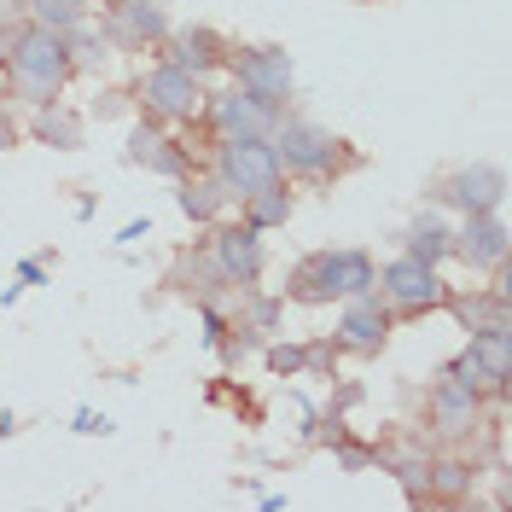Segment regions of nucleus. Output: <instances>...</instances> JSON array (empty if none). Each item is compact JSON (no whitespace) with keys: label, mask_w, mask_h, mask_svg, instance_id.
<instances>
[{"label":"nucleus","mask_w":512,"mask_h":512,"mask_svg":"<svg viewBox=\"0 0 512 512\" xmlns=\"http://www.w3.org/2000/svg\"><path fill=\"white\" fill-rule=\"evenodd\" d=\"M210 123H216V134L222 140H245V134H274V123H280V105H268V99H256L251 88H233V94H222L216 105H210Z\"/></svg>","instance_id":"nucleus-6"},{"label":"nucleus","mask_w":512,"mask_h":512,"mask_svg":"<svg viewBox=\"0 0 512 512\" xmlns=\"http://www.w3.org/2000/svg\"><path fill=\"white\" fill-rule=\"evenodd\" d=\"M373 280H379V268L367 251H320L291 274V297H303V303L361 297V291H373Z\"/></svg>","instance_id":"nucleus-2"},{"label":"nucleus","mask_w":512,"mask_h":512,"mask_svg":"<svg viewBox=\"0 0 512 512\" xmlns=\"http://www.w3.org/2000/svg\"><path fill=\"white\" fill-rule=\"evenodd\" d=\"M140 99H146L158 117H198V111H204V82H198L192 70H181V64H163V70H152V76L140 82Z\"/></svg>","instance_id":"nucleus-8"},{"label":"nucleus","mask_w":512,"mask_h":512,"mask_svg":"<svg viewBox=\"0 0 512 512\" xmlns=\"http://www.w3.org/2000/svg\"><path fill=\"white\" fill-rule=\"evenodd\" d=\"M6 76H12V88L30 105H53L59 88L70 82V35H53V30H41V24H30L12 41Z\"/></svg>","instance_id":"nucleus-1"},{"label":"nucleus","mask_w":512,"mask_h":512,"mask_svg":"<svg viewBox=\"0 0 512 512\" xmlns=\"http://www.w3.org/2000/svg\"><path fill=\"white\" fill-rule=\"evenodd\" d=\"M41 134H47V140H64V146H70V140H76V123H70V117H47V123H41Z\"/></svg>","instance_id":"nucleus-24"},{"label":"nucleus","mask_w":512,"mask_h":512,"mask_svg":"<svg viewBox=\"0 0 512 512\" xmlns=\"http://www.w3.org/2000/svg\"><path fill=\"white\" fill-rule=\"evenodd\" d=\"M501 198H507V175L489 169V163L460 169V175H448L443 181V204L466 210V216H478V210H501Z\"/></svg>","instance_id":"nucleus-9"},{"label":"nucleus","mask_w":512,"mask_h":512,"mask_svg":"<svg viewBox=\"0 0 512 512\" xmlns=\"http://www.w3.org/2000/svg\"><path fill=\"white\" fill-rule=\"evenodd\" d=\"M128 158L146 163V169H158V175H181V169H187V158H181V152H169V140H163V134H152V128H134Z\"/></svg>","instance_id":"nucleus-15"},{"label":"nucleus","mask_w":512,"mask_h":512,"mask_svg":"<svg viewBox=\"0 0 512 512\" xmlns=\"http://www.w3.org/2000/svg\"><path fill=\"white\" fill-rule=\"evenodd\" d=\"M431 419H437V431H443V437L472 431V425H478V384H466V379H454V373H448V379L431 390Z\"/></svg>","instance_id":"nucleus-12"},{"label":"nucleus","mask_w":512,"mask_h":512,"mask_svg":"<svg viewBox=\"0 0 512 512\" xmlns=\"http://www.w3.org/2000/svg\"><path fill=\"white\" fill-rule=\"evenodd\" d=\"M338 332H344V344H350V350H379L384 332H390V315H384L379 303L361 291V297H350V309H344V326H338Z\"/></svg>","instance_id":"nucleus-14"},{"label":"nucleus","mask_w":512,"mask_h":512,"mask_svg":"<svg viewBox=\"0 0 512 512\" xmlns=\"http://www.w3.org/2000/svg\"><path fill=\"white\" fill-rule=\"evenodd\" d=\"M454 309H460V320H466L472 332H483V326H507V297H501V291L466 297V303H454Z\"/></svg>","instance_id":"nucleus-20"},{"label":"nucleus","mask_w":512,"mask_h":512,"mask_svg":"<svg viewBox=\"0 0 512 512\" xmlns=\"http://www.w3.org/2000/svg\"><path fill=\"white\" fill-rule=\"evenodd\" d=\"M291 216V192L280 187V181H274V187H262V192H251V198H245V222L256 227V233H262V227H280Z\"/></svg>","instance_id":"nucleus-17"},{"label":"nucleus","mask_w":512,"mask_h":512,"mask_svg":"<svg viewBox=\"0 0 512 512\" xmlns=\"http://www.w3.org/2000/svg\"><path fill=\"white\" fill-rule=\"evenodd\" d=\"M216 262H222L227 280H239V286L256 280V274H262V233H256L251 222L245 227H222V233H216Z\"/></svg>","instance_id":"nucleus-13"},{"label":"nucleus","mask_w":512,"mask_h":512,"mask_svg":"<svg viewBox=\"0 0 512 512\" xmlns=\"http://www.w3.org/2000/svg\"><path fill=\"white\" fill-rule=\"evenodd\" d=\"M123 35H134V41H163L169 35V18H163L158 0H123Z\"/></svg>","instance_id":"nucleus-18"},{"label":"nucleus","mask_w":512,"mask_h":512,"mask_svg":"<svg viewBox=\"0 0 512 512\" xmlns=\"http://www.w3.org/2000/svg\"><path fill=\"white\" fill-rule=\"evenodd\" d=\"M222 198H227L222 181H187V187H181V204H187V216H198V222H210V216L222 210Z\"/></svg>","instance_id":"nucleus-21"},{"label":"nucleus","mask_w":512,"mask_h":512,"mask_svg":"<svg viewBox=\"0 0 512 512\" xmlns=\"http://www.w3.org/2000/svg\"><path fill=\"white\" fill-rule=\"evenodd\" d=\"M30 18L53 35H76L82 30V0H30Z\"/></svg>","instance_id":"nucleus-19"},{"label":"nucleus","mask_w":512,"mask_h":512,"mask_svg":"<svg viewBox=\"0 0 512 512\" xmlns=\"http://www.w3.org/2000/svg\"><path fill=\"white\" fill-rule=\"evenodd\" d=\"M448 251H454V233H448L437 216H419V222L408 227V256H419V262H431V268H437Z\"/></svg>","instance_id":"nucleus-16"},{"label":"nucleus","mask_w":512,"mask_h":512,"mask_svg":"<svg viewBox=\"0 0 512 512\" xmlns=\"http://www.w3.org/2000/svg\"><path fill=\"white\" fill-rule=\"evenodd\" d=\"M454 251L466 256L472 268H501V256H507V222H501V210L466 216V227L454 233Z\"/></svg>","instance_id":"nucleus-11"},{"label":"nucleus","mask_w":512,"mask_h":512,"mask_svg":"<svg viewBox=\"0 0 512 512\" xmlns=\"http://www.w3.org/2000/svg\"><path fill=\"white\" fill-rule=\"evenodd\" d=\"M210 47H216V41H210V35H204V30L181 35V41H175V64H181V70H192V76H198V70H210V64L222 59V53H210Z\"/></svg>","instance_id":"nucleus-22"},{"label":"nucleus","mask_w":512,"mask_h":512,"mask_svg":"<svg viewBox=\"0 0 512 512\" xmlns=\"http://www.w3.org/2000/svg\"><path fill=\"white\" fill-rule=\"evenodd\" d=\"M454 379H466V384H507L512 379V332H507V326H483V332H472V350L454 361Z\"/></svg>","instance_id":"nucleus-7"},{"label":"nucleus","mask_w":512,"mask_h":512,"mask_svg":"<svg viewBox=\"0 0 512 512\" xmlns=\"http://www.w3.org/2000/svg\"><path fill=\"white\" fill-rule=\"evenodd\" d=\"M216 181H222L227 192H239V198H251V192H262V187H274V181H280V152H274V140H262V134L222 140Z\"/></svg>","instance_id":"nucleus-3"},{"label":"nucleus","mask_w":512,"mask_h":512,"mask_svg":"<svg viewBox=\"0 0 512 512\" xmlns=\"http://www.w3.org/2000/svg\"><path fill=\"white\" fill-rule=\"evenodd\" d=\"M76 431H88V437H94V431H111V419L94 414V408H82V414H76Z\"/></svg>","instance_id":"nucleus-25"},{"label":"nucleus","mask_w":512,"mask_h":512,"mask_svg":"<svg viewBox=\"0 0 512 512\" xmlns=\"http://www.w3.org/2000/svg\"><path fill=\"white\" fill-rule=\"evenodd\" d=\"M0 146H12V123L6 117H0Z\"/></svg>","instance_id":"nucleus-26"},{"label":"nucleus","mask_w":512,"mask_h":512,"mask_svg":"<svg viewBox=\"0 0 512 512\" xmlns=\"http://www.w3.org/2000/svg\"><path fill=\"white\" fill-rule=\"evenodd\" d=\"M274 152H280V169H297V175H332L338 169V140L320 123H303V117H280L274 123Z\"/></svg>","instance_id":"nucleus-4"},{"label":"nucleus","mask_w":512,"mask_h":512,"mask_svg":"<svg viewBox=\"0 0 512 512\" xmlns=\"http://www.w3.org/2000/svg\"><path fill=\"white\" fill-rule=\"evenodd\" d=\"M373 286H379L396 309H408V315H419V309H443V303H448V286L437 280V268H431V262H419V256H408V251L396 256Z\"/></svg>","instance_id":"nucleus-5"},{"label":"nucleus","mask_w":512,"mask_h":512,"mask_svg":"<svg viewBox=\"0 0 512 512\" xmlns=\"http://www.w3.org/2000/svg\"><path fill=\"white\" fill-rule=\"evenodd\" d=\"M239 88H251L256 99L280 105V99L291 94V59L280 47H251V53H239Z\"/></svg>","instance_id":"nucleus-10"},{"label":"nucleus","mask_w":512,"mask_h":512,"mask_svg":"<svg viewBox=\"0 0 512 512\" xmlns=\"http://www.w3.org/2000/svg\"><path fill=\"white\" fill-rule=\"evenodd\" d=\"M76 53H82V59H76V64H82V70H99V64H105V41H99V47H94V41L82 35V41H76Z\"/></svg>","instance_id":"nucleus-23"}]
</instances>
